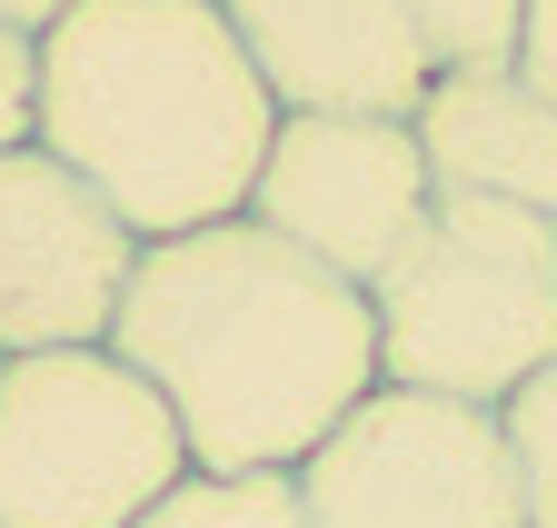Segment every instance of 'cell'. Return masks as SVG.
Masks as SVG:
<instances>
[{"mask_svg":"<svg viewBox=\"0 0 557 528\" xmlns=\"http://www.w3.org/2000/svg\"><path fill=\"white\" fill-rule=\"evenodd\" d=\"M110 349L170 400L189 469H309V449L379 389V309L239 210L139 249Z\"/></svg>","mask_w":557,"mask_h":528,"instance_id":"obj_1","label":"cell"},{"mask_svg":"<svg viewBox=\"0 0 557 528\" xmlns=\"http://www.w3.org/2000/svg\"><path fill=\"white\" fill-rule=\"evenodd\" d=\"M269 140L278 100L220 0H70L40 30V150L139 240L239 220Z\"/></svg>","mask_w":557,"mask_h":528,"instance_id":"obj_2","label":"cell"},{"mask_svg":"<svg viewBox=\"0 0 557 528\" xmlns=\"http://www.w3.org/2000/svg\"><path fill=\"white\" fill-rule=\"evenodd\" d=\"M369 309L388 389L508 409L557 359V220L438 189L418 240L369 280Z\"/></svg>","mask_w":557,"mask_h":528,"instance_id":"obj_3","label":"cell"},{"mask_svg":"<svg viewBox=\"0 0 557 528\" xmlns=\"http://www.w3.org/2000/svg\"><path fill=\"white\" fill-rule=\"evenodd\" d=\"M180 479L189 439L120 349L0 359V528H139Z\"/></svg>","mask_w":557,"mask_h":528,"instance_id":"obj_4","label":"cell"},{"mask_svg":"<svg viewBox=\"0 0 557 528\" xmlns=\"http://www.w3.org/2000/svg\"><path fill=\"white\" fill-rule=\"evenodd\" d=\"M299 499L319 528H528L498 409L388 379L309 449Z\"/></svg>","mask_w":557,"mask_h":528,"instance_id":"obj_5","label":"cell"},{"mask_svg":"<svg viewBox=\"0 0 557 528\" xmlns=\"http://www.w3.org/2000/svg\"><path fill=\"white\" fill-rule=\"evenodd\" d=\"M438 180L408 120H348V110H278V140L259 160L249 220L309 249L338 280H379L388 259L418 240Z\"/></svg>","mask_w":557,"mask_h":528,"instance_id":"obj_6","label":"cell"},{"mask_svg":"<svg viewBox=\"0 0 557 528\" xmlns=\"http://www.w3.org/2000/svg\"><path fill=\"white\" fill-rule=\"evenodd\" d=\"M139 249L150 240L81 170H60L40 140L0 150V359L110 349Z\"/></svg>","mask_w":557,"mask_h":528,"instance_id":"obj_7","label":"cell"},{"mask_svg":"<svg viewBox=\"0 0 557 528\" xmlns=\"http://www.w3.org/2000/svg\"><path fill=\"white\" fill-rule=\"evenodd\" d=\"M220 11L278 110L418 120V100L438 81L408 30V0H220Z\"/></svg>","mask_w":557,"mask_h":528,"instance_id":"obj_8","label":"cell"},{"mask_svg":"<svg viewBox=\"0 0 557 528\" xmlns=\"http://www.w3.org/2000/svg\"><path fill=\"white\" fill-rule=\"evenodd\" d=\"M408 130L429 150L438 189L518 200V210L557 220V100L528 90L518 71H438Z\"/></svg>","mask_w":557,"mask_h":528,"instance_id":"obj_9","label":"cell"},{"mask_svg":"<svg viewBox=\"0 0 557 528\" xmlns=\"http://www.w3.org/2000/svg\"><path fill=\"white\" fill-rule=\"evenodd\" d=\"M139 528H319L299 499V469H189L160 489V508Z\"/></svg>","mask_w":557,"mask_h":528,"instance_id":"obj_10","label":"cell"},{"mask_svg":"<svg viewBox=\"0 0 557 528\" xmlns=\"http://www.w3.org/2000/svg\"><path fill=\"white\" fill-rule=\"evenodd\" d=\"M518 21H528V0H408V30L429 50V71H508Z\"/></svg>","mask_w":557,"mask_h":528,"instance_id":"obj_11","label":"cell"},{"mask_svg":"<svg viewBox=\"0 0 557 528\" xmlns=\"http://www.w3.org/2000/svg\"><path fill=\"white\" fill-rule=\"evenodd\" d=\"M508 429V458H518V499H528V528H557V359L498 409Z\"/></svg>","mask_w":557,"mask_h":528,"instance_id":"obj_12","label":"cell"},{"mask_svg":"<svg viewBox=\"0 0 557 528\" xmlns=\"http://www.w3.org/2000/svg\"><path fill=\"white\" fill-rule=\"evenodd\" d=\"M40 140V30L0 21V150Z\"/></svg>","mask_w":557,"mask_h":528,"instance_id":"obj_13","label":"cell"},{"mask_svg":"<svg viewBox=\"0 0 557 528\" xmlns=\"http://www.w3.org/2000/svg\"><path fill=\"white\" fill-rule=\"evenodd\" d=\"M508 71H518L528 90L557 100V0H528V21H518V60H508Z\"/></svg>","mask_w":557,"mask_h":528,"instance_id":"obj_14","label":"cell"},{"mask_svg":"<svg viewBox=\"0 0 557 528\" xmlns=\"http://www.w3.org/2000/svg\"><path fill=\"white\" fill-rule=\"evenodd\" d=\"M70 11V0H0V21H11V30H50Z\"/></svg>","mask_w":557,"mask_h":528,"instance_id":"obj_15","label":"cell"}]
</instances>
